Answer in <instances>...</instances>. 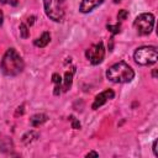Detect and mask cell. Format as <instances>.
Here are the masks:
<instances>
[{
    "instance_id": "6da1fadb",
    "label": "cell",
    "mask_w": 158,
    "mask_h": 158,
    "mask_svg": "<svg viewBox=\"0 0 158 158\" xmlns=\"http://www.w3.org/2000/svg\"><path fill=\"white\" fill-rule=\"evenodd\" d=\"M23 67H25L23 59L15 48H9L2 56V59L0 62V69L2 74L7 77L19 75L23 70Z\"/></svg>"
},
{
    "instance_id": "7a4b0ae2",
    "label": "cell",
    "mask_w": 158,
    "mask_h": 158,
    "mask_svg": "<svg viewBox=\"0 0 158 158\" xmlns=\"http://www.w3.org/2000/svg\"><path fill=\"white\" fill-rule=\"evenodd\" d=\"M106 78L117 84L130 83L135 78V72L126 62H117L106 70Z\"/></svg>"
},
{
    "instance_id": "3957f363",
    "label": "cell",
    "mask_w": 158,
    "mask_h": 158,
    "mask_svg": "<svg viewBox=\"0 0 158 158\" xmlns=\"http://www.w3.org/2000/svg\"><path fill=\"white\" fill-rule=\"evenodd\" d=\"M46 15L54 22H60L65 15V0H43Z\"/></svg>"
},
{
    "instance_id": "277c9868",
    "label": "cell",
    "mask_w": 158,
    "mask_h": 158,
    "mask_svg": "<svg viewBox=\"0 0 158 158\" xmlns=\"http://www.w3.org/2000/svg\"><path fill=\"white\" fill-rule=\"evenodd\" d=\"M158 53L157 48L153 46H143L135 51L133 59L139 65H152L157 62Z\"/></svg>"
},
{
    "instance_id": "5b68a950",
    "label": "cell",
    "mask_w": 158,
    "mask_h": 158,
    "mask_svg": "<svg viewBox=\"0 0 158 158\" xmlns=\"http://www.w3.org/2000/svg\"><path fill=\"white\" fill-rule=\"evenodd\" d=\"M133 27L141 36H147L154 27V16L151 12H143L138 15L133 21Z\"/></svg>"
},
{
    "instance_id": "8992f818",
    "label": "cell",
    "mask_w": 158,
    "mask_h": 158,
    "mask_svg": "<svg viewBox=\"0 0 158 158\" xmlns=\"http://www.w3.org/2000/svg\"><path fill=\"white\" fill-rule=\"evenodd\" d=\"M85 57L86 59L93 64V65H96V64H100L105 57V48H104V43L100 41L99 43L96 44H93L91 47H89L86 51H85Z\"/></svg>"
},
{
    "instance_id": "52a82bcc",
    "label": "cell",
    "mask_w": 158,
    "mask_h": 158,
    "mask_svg": "<svg viewBox=\"0 0 158 158\" xmlns=\"http://www.w3.org/2000/svg\"><path fill=\"white\" fill-rule=\"evenodd\" d=\"M114 98H115V91L114 90H111V89L104 90L102 93H100L99 95L95 96V100H94V102L91 105L93 110H98L99 107H101L104 104H106L109 100H111Z\"/></svg>"
},
{
    "instance_id": "ba28073f",
    "label": "cell",
    "mask_w": 158,
    "mask_h": 158,
    "mask_svg": "<svg viewBox=\"0 0 158 158\" xmlns=\"http://www.w3.org/2000/svg\"><path fill=\"white\" fill-rule=\"evenodd\" d=\"M102 2H104V0H83L80 6H79V11L83 12V14L91 12L95 7H98Z\"/></svg>"
},
{
    "instance_id": "9c48e42d",
    "label": "cell",
    "mask_w": 158,
    "mask_h": 158,
    "mask_svg": "<svg viewBox=\"0 0 158 158\" xmlns=\"http://www.w3.org/2000/svg\"><path fill=\"white\" fill-rule=\"evenodd\" d=\"M75 73V68L73 67L70 70H67L64 74V79H62V91H68L73 83V75Z\"/></svg>"
},
{
    "instance_id": "30bf717a",
    "label": "cell",
    "mask_w": 158,
    "mask_h": 158,
    "mask_svg": "<svg viewBox=\"0 0 158 158\" xmlns=\"http://www.w3.org/2000/svg\"><path fill=\"white\" fill-rule=\"evenodd\" d=\"M49 41H51V35H49V32H43L38 38H36L35 40V42H33V44L36 46V47H40V48H43V47H46L48 43H49Z\"/></svg>"
},
{
    "instance_id": "8fae6325",
    "label": "cell",
    "mask_w": 158,
    "mask_h": 158,
    "mask_svg": "<svg viewBox=\"0 0 158 158\" xmlns=\"http://www.w3.org/2000/svg\"><path fill=\"white\" fill-rule=\"evenodd\" d=\"M47 120H48V116H47L46 114H36V115H33V116L30 118V123H31V126H33V127H38L40 125L44 123Z\"/></svg>"
},
{
    "instance_id": "7c38bea8",
    "label": "cell",
    "mask_w": 158,
    "mask_h": 158,
    "mask_svg": "<svg viewBox=\"0 0 158 158\" xmlns=\"http://www.w3.org/2000/svg\"><path fill=\"white\" fill-rule=\"evenodd\" d=\"M52 81L56 84L54 88V95H59L62 93V77L58 73H54L52 75Z\"/></svg>"
},
{
    "instance_id": "4fadbf2b",
    "label": "cell",
    "mask_w": 158,
    "mask_h": 158,
    "mask_svg": "<svg viewBox=\"0 0 158 158\" xmlns=\"http://www.w3.org/2000/svg\"><path fill=\"white\" fill-rule=\"evenodd\" d=\"M37 136H38L37 132H35V131H30V132H27L26 135L22 136V142H23L25 144H28V143L32 142Z\"/></svg>"
},
{
    "instance_id": "5bb4252c",
    "label": "cell",
    "mask_w": 158,
    "mask_h": 158,
    "mask_svg": "<svg viewBox=\"0 0 158 158\" xmlns=\"http://www.w3.org/2000/svg\"><path fill=\"white\" fill-rule=\"evenodd\" d=\"M20 36L22 38H27L30 36V30H28V26L25 23V22H21L20 23Z\"/></svg>"
},
{
    "instance_id": "9a60e30c",
    "label": "cell",
    "mask_w": 158,
    "mask_h": 158,
    "mask_svg": "<svg viewBox=\"0 0 158 158\" xmlns=\"http://www.w3.org/2000/svg\"><path fill=\"white\" fill-rule=\"evenodd\" d=\"M106 28L112 33V36L114 35H116V33H118L120 32V28H121V25L120 23H116V25H107L106 26Z\"/></svg>"
},
{
    "instance_id": "2e32d148",
    "label": "cell",
    "mask_w": 158,
    "mask_h": 158,
    "mask_svg": "<svg viewBox=\"0 0 158 158\" xmlns=\"http://www.w3.org/2000/svg\"><path fill=\"white\" fill-rule=\"evenodd\" d=\"M127 16H128V11H127V10H125V9L120 10V11L117 12V20H120V21L126 20V19H127Z\"/></svg>"
},
{
    "instance_id": "e0dca14e",
    "label": "cell",
    "mask_w": 158,
    "mask_h": 158,
    "mask_svg": "<svg viewBox=\"0 0 158 158\" xmlns=\"http://www.w3.org/2000/svg\"><path fill=\"white\" fill-rule=\"evenodd\" d=\"M70 120H72V127H73V128H75V130L80 128V122H79L78 120H75L73 116H70Z\"/></svg>"
},
{
    "instance_id": "ac0fdd59",
    "label": "cell",
    "mask_w": 158,
    "mask_h": 158,
    "mask_svg": "<svg viewBox=\"0 0 158 158\" xmlns=\"http://www.w3.org/2000/svg\"><path fill=\"white\" fill-rule=\"evenodd\" d=\"M2 4H10L12 6H16L19 4V0H0Z\"/></svg>"
},
{
    "instance_id": "d6986e66",
    "label": "cell",
    "mask_w": 158,
    "mask_h": 158,
    "mask_svg": "<svg viewBox=\"0 0 158 158\" xmlns=\"http://www.w3.org/2000/svg\"><path fill=\"white\" fill-rule=\"evenodd\" d=\"M153 153L156 157H158V152H157V141L153 142Z\"/></svg>"
},
{
    "instance_id": "ffe728a7",
    "label": "cell",
    "mask_w": 158,
    "mask_h": 158,
    "mask_svg": "<svg viewBox=\"0 0 158 158\" xmlns=\"http://www.w3.org/2000/svg\"><path fill=\"white\" fill-rule=\"evenodd\" d=\"M33 21H35V16H31V17H28V19H27V23H28L30 26L33 23Z\"/></svg>"
},
{
    "instance_id": "44dd1931",
    "label": "cell",
    "mask_w": 158,
    "mask_h": 158,
    "mask_svg": "<svg viewBox=\"0 0 158 158\" xmlns=\"http://www.w3.org/2000/svg\"><path fill=\"white\" fill-rule=\"evenodd\" d=\"M89 156H94V157H99V154H98L96 152H93V151H91V152H89V153L86 154V157H89Z\"/></svg>"
},
{
    "instance_id": "7402d4cb",
    "label": "cell",
    "mask_w": 158,
    "mask_h": 158,
    "mask_svg": "<svg viewBox=\"0 0 158 158\" xmlns=\"http://www.w3.org/2000/svg\"><path fill=\"white\" fill-rule=\"evenodd\" d=\"M2 21H4V14H2V11L0 10V26L2 25Z\"/></svg>"
},
{
    "instance_id": "603a6c76",
    "label": "cell",
    "mask_w": 158,
    "mask_h": 158,
    "mask_svg": "<svg viewBox=\"0 0 158 158\" xmlns=\"http://www.w3.org/2000/svg\"><path fill=\"white\" fill-rule=\"evenodd\" d=\"M157 77V69H153V78Z\"/></svg>"
},
{
    "instance_id": "cb8c5ba5",
    "label": "cell",
    "mask_w": 158,
    "mask_h": 158,
    "mask_svg": "<svg viewBox=\"0 0 158 158\" xmlns=\"http://www.w3.org/2000/svg\"><path fill=\"white\" fill-rule=\"evenodd\" d=\"M120 1H121V0H114V2H115V4H118Z\"/></svg>"
}]
</instances>
